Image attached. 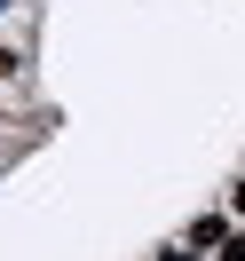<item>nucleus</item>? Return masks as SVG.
Masks as SVG:
<instances>
[{
  "mask_svg": "<svg viewBox=\"0 0 245 261\" xmlns=\"http://www.w3.org/2000/svg\"><path fill=\"white\" fill-rule=\"evenodd\" d=\"M229 229H237V214H229V206H206V214H190V229H182V238H190L198 253H222Z\"/></svg>",
  "mask_w": 245,
  "mask_h": 261,
  "instance_id": "f257e3e1",
  "label": "nucleus"
},
{
  "mask_svg": "<svg viewBox=\"0 0 245 261\" xmlns=\"http://www.w3.org/2000/svg\"><path fill=\"white\" fill-rule=\"evenodd\" d=\"M150 261H206V253H198L190 238H166V245H158V253H150Z\"/></svg>",
  "mask_w": 245,
  "mask_h": 261,
  "instance_id": "f03ea898",
  "label": "nucleus"
},
{
  "mask_svg": "<svg viewBox=\"0 0 245 261\" xmlns=\"http://www.w3.org/2000/svg\"><path fill=\"white\" fill-rule=\"evenodd\" d=\"M24 71V48H8V40H0V80H16Z\"/></svg>",
  "mask_w": 245,
  "mask_h": 261,
  "instance_id": "7ed1b4c3",
  "label": "nucleus"
},
{
  "mask_svg": "<svg viewBox=\"0 0 245 261\" xmlns=\"http://www.w3.org/2000/svg\"><path fill=\"white\" fill-rule=\"evenodd\" d=\"M222 206H229V214H237V222H245V174L229 182V198H222Z\"/></svg>",
  "mask_w": 245,
  "mask_h": 261,
  "instance_id": "20e7f679",
  "label": "nucleus"
},
{
  "mask_svg": "<svg viewBox=\"0 0 245 261\" xmlns=\"http://www.w3.org/2000/svg\"><path fill=\"white\" fill-rule=\"evenodd\" d=\"M8 8H24V0H0V16H8Z\"/></svg>",
  "mask_w": 245,
  "mask_h": 261,
  "instance_id": "39448f33",
  "label": "nucleus"
},
{
  "mask_svg": "<svg viewBox=\"0 0 245 261\" xmlns=\"http://www.w3.org/2000/svg\"><path fill=\"white\" fill-rule=\"evenodd\" d=\"M0 166H8V150H0Z\"/></svg>",
  "mask_w": 245,
  "mask_h": 261,
  "instance_id": "423d86ee",
  "label": "nucleus"
}]
</instances>
